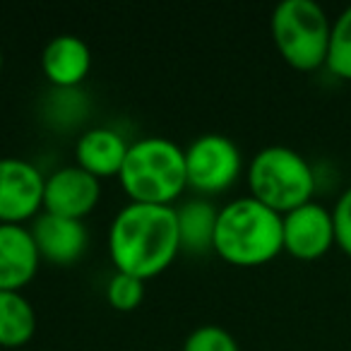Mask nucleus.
Returning a JSON list of instances; mask_svg holds the SVG:
<instances>
[{"mask_svg":"<svg viewBox=\"0 0 351 351\" xmlns=\"http://www.w3.org/2000/svg\"><path fill=\"white\" fill-rule=\"evenodd\" d=\"M284 250L282 215L255 197H236L219 207L215 229V253L239 267H255Z\"/></svg>","mask_w":351,"mask_h":351,"instance_id":"nucleus-2","label":"nucleus"},{"mask_svg":"<svg viewBox=\"0 0 351 351\" xmlns=\"http://www.w3.org/2000/svg\"><path fill=\"white\" fill-rule=\"evenodd\" d=\"M248 188L250 197L279 215H287L311 202L315 193V173L301 152L284 145H269L250 159Z\"/></svg>","mask_w":351,"mask_h":351,"instance_id":"nucleus-4","label":"nucleus"},{"mask_svg":"<svg viewBox=\"0 0 351 351\" xmlns=\"http://www.w3.org/2000/svg\"><path fill=\"white\" fill-rule=\"evenodd\" d=\"M217 207L207 200H188L176 210L181 250L193 255H205L215 250Z\"/></svg>","mask_w":351,"mask_h":351,"instance_id":"nucleus-14","label":"nucleus"},{"mask_svg":"<svg viewBox=\"0 0 351 351\" xmlns=\"http://www.w3.org/2000/svg\"><path fill=\"white\" fill-rule=\"evenodd\" d=\"M332 219H335V243L351 258V186L339 195L332 210Z\"/></svg>","mask_w":351,"mask_h":351,"instance_id":"nucleus-19","label":"nucleus"},{"mask_svg":"<svg viewBox=\"0 0 351 351\" xmlns=\"http://www.w3.org/2000/svg\"><path fill=\"white\" fill-rule=\"evenodd\" d=\"M99 197H101L99 178L80 169L77 164L63 166V169L46 176L44 212H49V215L82 221L97 207Z\"/></svg>","mask_w":351,"mask_h":351,"instance_id":"nucleus-9","label":"nucleus"},{"mask_svg":"<svg viewBox=\"0 0 351 351\" xmlns=\"http://www.w3.org/2000/svg\"><path fill=\"white\" fill-rule=\"evenodd\" d=\"M327 68L341 80H351V5L339 12L332 22L330 51H327Z\"/></svg>","mask_w":351,"mask_h":351,"instance_id":"nucleus-16","label":"nucleus"},{"mask_svg":"<svg viewBox=\"0 0 351 351\" xmlns=\"http://www.w3.org/2000/svg\"><path fill=\"white\" fill-rule=\"evenodd\" d=\"M41 70L46 80L60 92L75 89L92 70V51L87 41L75 34H58L44 46Z\"/></svg>","mask_w":351,"mask_h":351,"instance_id":"nucleus-12","label":"nucleus"},{"mask_svg":"<svg viewBox=\"0 0 351 351\" xmlns=\"http://www.w3.org/2000/svg\"><path fill=\"white\" fill-rule=\"evenodd\" d=\"M46 176L32 161L0 156V224H22L44 210Z\"/></svg>","mask_w":351,"mask_h":351,"instance_id":"nucleus-7","label":"nucleus"},{"mask_svg":"<svg viewBox=\"0 0 351 351\" xmlns=\"http://www.w3.org/2000/svg\"><path fill=\"white\" fill-rule=\"evenodd\" d=\"M118 181L130 202L171 207L188 188L186 149L169 137H140L128 147Z\"/></svg>","mask_w":351,"mask_h":351,"instance_id":"nucleus-3","label":"nucleus"},{"mask_svg":"<svg viewBox=\"0 0 351 351\" xmlns=\"http://www.w3.org/2000/svg\"><path fill=\"white\" fill-rule=\"evenodd\" d=\"M332 22L315 0H282L272 12V39L291 68L311 73L327 63Z\"/></svg>","mask_w":351,"mask_h":351,"instance_id":"nucleus-5","label":"nucleus"},{"mask_svg":"<svg viewBox=\"0 0 351 351\" xmlns=\"http://www.w3.org/2000/svg\"><path fill=\"white\" fill-rule=\"evenodd\" d=\"M128 147L130 145L123 140V135H118L111 128H92L80 135L75 145V156H77L80 169L101 181L108 176L121 173Z\"/></svg>","mask_w":351,"mask_h":351,"instance_id":"nucleus-13","label":"nucleus"},{"mask_svg":"<svg viewBox=\"0 0 351 351\" xmlns=\"http://www.w3.org/2000/svg\"><path fill=\"white\" fill-rule=\"evenodd\" d=\"M36 313L20 291H0V346L15 349L34 337Z\"/></svg>","mask_w":351,"mask_h":351,"instance_id":"nucleus-15","label":"nucleus"},{"mask_svg":"<svg viewBox=\"0 0 351 351\" xmlns=\"http://www.w3.org/2000/svg\"><path fill=\"white\" fill-rule=\"evenodd\" d=\"M241 169H243L241 149L226 135L205 132L186 147L188 188L202 195L224 193L236 183Z\"/></svg>","mask_w":351,"mask_h":351,"instance_id":"nucleus-6","label":"nucleus"},{"mask_svg":"<svg viewBox=\"0 0 351 351\" xmlns=\"http://www.w3.org/2000/svg\"><path fill=\"white\" fill-rule=\"evenodd\" d=\"M106 298L116 311H135L145 298V279H137L132 274L116 272L106 284Z\"/></svg>","mask_w":351,"mask_h":351,"instance_id":"nucleus-17","label":"nucleus"},{"mask_svg":"<svg viewBox=\"0 0 351 351\" xmlns=\"http://www.w3.org/2000/svg\"><path fill=\"white\" fill-rule=\"evenodd\" d=\"M0 73H3V49H0Z\"/></svg>","mask_w":351,"mask_h":351,"instance_id":"nucleus-20","label":"nucleus"},{"mask_svg":"<svg viewBox=\"0 0 351 351\" xmlns=\"http://www.w3.org/2000/svg\"><path fill=\"white\" fill-rule=\"evenodd\" d=\"M39 248L32 229L0 224V291H20L39 269Z\"/></svg>","mask_w":351,"mask_h":351,"instance_id":"nucleus-10","label":"nucleus"},{"mask_svg":"<svg viewBox=\"0 0 351 351\" xmlns=\"http://www.w3.org/2000/svg\"><path fill=\"white\" fill-rule=\"evenodd\" d=\"M284 250L298 260H317L335 245L332 210L320 202H306L282 215Z\"/></svg>","mask_w":351,"mask_h":351,"instance_id":"nucleus-8","label":"nucleus"},{"mask_svg":"<svg viewBox=\"0 0 351 351\" xmlns=\"http://www.w3.org/2000/svg\"><path fill=\"white\" fill-rule=\"evenodd\" d=\"M108 253L116 272L149 279L161 274L181 253L176 210L166 205L130 202L111 221Z\"/></svg>","mask_w":351,"mask_h":351,"instance_id":"nucleus-1","label":"nucleus"},{"mask_svg":"<svg viewBox=\"0 0 351 351\" xmlns=\"http://www.w3.org/2000/svg\"><path fill=\"white\" fill-rule=\"evenodd\" d=\"M183 351H241L239 341L219 325H200L186 337Z\"/></svg>","mask_w":351,"mask_h":351,"instance_id":"nucleus-18","label":"nucleus"},{"mask_svg":"<svg viewBox=\"0 0 351 351\" xmlns=\"http://www.w3.org/2000/svg\"><path fill=\"white\" fill-rule=\"evenodd\" d=\"M32 236L41 258L53 265H73L87 250V229L82 221L68 219V217L41 212L34 219Z\"/></svg>","mask_w":351,"mask_h":351,"instance_id":"nucleus-11","label":"nucleus"}]
</instances>
